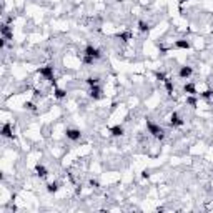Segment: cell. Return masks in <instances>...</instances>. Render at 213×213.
<instances>
[{
	"label": "cell",
	"mask_w": 213,
	"mask_h": 213,
	"mask_svg": "<svg viewBox=\"0 0 213 213\" xmlns=\"http://www.w3.org/2000/svg\"><path fill=\"white\" fill-rule=\"evenodd\" d=\"M47 190L50 193H55L58 190V183H55V182H53V183H48V185H47Z\"/></svg>",
	"instance_id": "cell-12"
},
{
	"label": "cell",
	"mask_w": 213,
	"mask_h": 213,
	"mask_svg": "<svg viewBox=\"0 0 213 213\" xmlns=\"http://www.w3.org/2000/svg\"><path fill=\"white\" fill-rule=\"evenodd\" d=\"M170 123H172L173 127H178V125H182V123H183V120L180 118V115L175 112V113H172V117H170Z\"/></svg>",
	"instance_id": "cell-4"
},
{
	"label": "cell",
	"mask_w": 213,
	"mask_h": 213,
	"mask_svg": "<svg viewBox=\"0 0 213 213\" xmlns=\"http://www.w3.org/2000/svg\"><path fill=\"white\" fill-rule=\"evenodd\" d=\"M110 132H112V135H113V137H120L122 133H123V128H122V127L118 125V127H113V128H112Z\"/></svg>",
	"instance_id": "cell-9"
},
{
	"label": "cell",
	"mask_w": 213,
	"mask_h": 213,
	"mask_svg": "<svg viewBox=\"0 0 213 213\" xmlns=\"http://www.w3.org/2000/svg\"><path fill=\"white\" fill-rule=\"evenodd\" d=\"M35 172H37V175H38V177H47V168H45V166L43 165H37L35 166Z\"/></svg>",
	"instance_id": "cell-7"
},
{
	"label": "cell",
	"mask_w": 213,
	"mask_h": 213,
	"mask_svg": "<svg viewBox=\"0 0 213 213\" xmlns=\"http://www.w3.org/2000/svg\"><path fill=\"white\" fill-rule=\"evenodd\" d=\"M90 97H92V98H95V100L102 98V90H100L98 85H93V87L90 88Z\"/></svg>",
	"instance_id": "cell-3"
},
{
	"label": "cell",
	"mask_w": 213,
	"mask_h": 213,
	"mask_svg": "<svg viewBox=\"0 0 213 213\" xmlns=\"http://www.w3.org/2000/svg\"><path fill=\"white\" fill-rule=\"evenodd\" d=\"M185 92H187L188 95H195L197 93V88H195V85H192V83H188V85H185Z\"/></svg>",
	"instance_id": "cell-8"
},
{
	"label": "cell",
	"mask_w": 213,
	"mask_h": 213,
	"mask_svg": "<svg viewBox=\"0 0 213 213\" xmlns=\"http://www.w3.org/2000/svg\"><path fill=\"white\" fill-rule=\"evenodd\" d=\"M192 73H193V68L192 67H187V65H185V67L180 68V77H182V78H188Z\"/></svg>",
	"instance_id": "cell-6"
},
{
	"label": "cell",
	"mask_w": 213,
	"mask_h": 213,
	"mask_svg": "<svg viewBox=\"0 0 213 213\" xmlns=\"http://www.w3.org/2000/svg\"><path fill=\"white\" fill-rule=\"evenodd\" d=\"M82 137V133L78 130H73V128H70V130H67V138H70V140H78Z\"/></svg>",
	"instance_id": "cell-5"
},
{
	"label": "cell",
	"mask_w": 213,
	"mask_h": 213,
	"mask_svg": "<svg viewBox=\"0 0 213 213\" xmlns=\"http://www.w3.org/2000/svg\"><path fill=\"white\" fill-rule=\"evenodd\" d=\"M2 135H4V137H12L10 125H4V128H2Z\"/></svg>",
	"instance_id": "cell-11"
},
{
	"label": "cell",
	"mask_w": 213,
	"mask_h": 213,
	"mask_svg": "<svg viewBox=\"0 0 213 213\" xmlns=\"http://www.w3.org/2000/svg\"><path fill=\"white\" fill-rule=\"evenodd\" d=\"M146 128H148V132H150L151 135L155 137V138H163L165 137V132H163V128H160L158 125H155V123H151V122H148L146 123Z\"/></svg>",
	"instance_id": "cell-1"
},
{
	"label": "cell",
	"mask_w": 213,
	"mask_h": 213,
	"mask_svg": "<svg viewBox=\"0 0 213 213\" xmlns=\"http://www.w3.org/2000/svg\"><path fill=\"white\" fill-rule=\"evenodd\" d=\"M175 45H177L178 48H190V42L188 40H178Z\"/></svg>",
	"instance_id": "cell-10"
},
{
	"label": "cell",
	"mask_w": 213,
	"mask_h": 213,
	"mask_svg": "<svg viewBox=\"0 0 213 213\" xmlns=\"http://www.w3.org/2000/svg\"><path fill=\"white\" fill-rule=\"evenodd\" d=\"M55 97H57V98H63V97H65V90L57 88V90H55Z\"/></svg>",
	"instance_id": "cell-13"
},
{
	"label": "cell",
	"mask_w": 213,
	"mask_h": 213,
	"mask_svg": "<svg viewBox=\"0 0 213 213\" xmlns=\"http://www.w3.org/2000/svg\"><path fill=\"white\" fill-rule=\"evenodd\" d=\"M83 55H88V57H92V58H95V60H97V58H100V55H102V53H100L98 48H95V47H92V45H88V47L85 48V53H83Z\"/></svg>",
	"instance_id": "cell-2"
},
{
	"label": "cell",
	"mask_w": 213,
	"mask_h": 213,
	"mask_svg": "<svg viewBox=\"0 0 213 213\" xmlns=\"http://www.w3.org/2000/svg\"><path fill=\"white\" fill-rule=\"evenodd\" d=\"M138 25H140V30H148V23H145V22H140V23H138Z\"/></svg>",
	"instance_id": "cell-15"
},
{
	"label": "cell",
	"mask_w": 213,
	"mask_h": 213,
	"mask_svg": "<svg viewBox=\"0 0 213 213\" xmlns=\"http://www.w3.org/2000/svg\"><path fill=\"white\" fill-rule=\"evenodd\" d=\"M212 97H213L212 90H207V92H203V93H202V98H212Z\"/></svg>",
	"instance_id": "cell-14"
}]
</instances>
